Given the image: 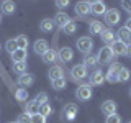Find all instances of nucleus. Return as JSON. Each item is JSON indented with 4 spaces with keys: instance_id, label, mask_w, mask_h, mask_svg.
Wrapping results in <instances>:
<instances>
[{
    "instance_id": "1",
    "label": "nucleus",
    "mask_w": 131,
    "mask_h": 123,
    "mask_svg": "<svg viewBox=\"0 0 131 123\" xmlns=\"http://www.w3.org/2000/svg\"><path fill=\"white\" fill-rule=\"evenodd\" d=\"M87 76H89V69L85 67L84 64H75V66L71 69V79H72L74 82L84 80Z\"/></svg>"
},
{
    "instance_id": "2",
    "label": "nucleus",
    "mask_w": 131,
    "mask_h": 123,
    "mask_svg": "<svg viewBox=\"0 0 131 123\" xmlns=\"http://www.w3.org/2000/svg\"><path fill=\"white\" fill-rule=\"evenodd\" d=\"M93 95V90H92V85L89 84H80L75 90V97L79 98L80 102H89Z\"/></svg>"
},
{
    "instance_id": "3",
    "label": "nucleus",
    "mask_w": 131,
    "mask_h": 123,
    "mask_svg": "<svg viewBox=\"0 0 131 123\" xmlns=\"http://www.w3.org/2000/svg\"><path fill=\"white\" fill-rule=\"evenodd\" d=\"M75 44H77V49H79L82 54H90V51L93 48V39L90 36H82V38L77 39Z\"/></svg>"
},
{
    "instance_id": "4",
    "label": "nucleus",
    "mask_w": 131,
    "mask_h": 123,
    "mask_svg": "<svg viewBox=\"0 0 131 123\" xmlns=\"http://www.w3.org/2000/svg\"><path fill=\"white\" fill-rule=\"evenodd\" d=\"M113 53L110 46H103L102 49H98V54H97V61L98 64H112V59H113Z\"/></svg>"
},
{
    "instance_id": "5",
    "label": "nucleus",
    "mask_w": 131,
    "mask_h": 123,
    "mask_svg": "<svg viewBox=\"0 0 131 123\" xmlns=\"http://www.w3.org/2000/svg\"><path fill=\"white\" fill-rule=\"evenodd\" d=\"M120 69H121V64L120 63H112V64H110L108 72L105 74V80L112 82V84L118 82V72H120Z\"/></svg>"
},
{
    "instance_id": "6",
    "label": "nucleus",
    "mask_w": 131,
    "mask_h": 123,
    "mask_svg": "<svg viewBox=\"0 0 131 123\" xmlns=\"http://www.w3.org/2000/svg\"><path fill=\"white\" fill-rule=\"evenodd\" d=\"M121 20V15L120 12L116 10V8H110V10H106L105 13V23L110 25V26H115V25H118Z\"/></svg>"
},
{
    "instance_id": "7",
    "label": "nucleus",
    "mask_w": 131,
    "mask_h": 123,
    "mask_svg": "<svg viewBox=\"0 0 131 123\" xmlns=\"http://www.w3.org/2000/svg\"><path fill=\"white\" fill-rule=\"evenodd\" d=\"M105 82V74L100 69H93L89 76V85H102Z\"/></svg>"
},
{
    "instance_id": "8",
    "label": "nucleus",
    "mask_w": 131,
    "mask_h": 123,
    "mask_svg": "<svg viewBox=\"0 0 131 123\" xmlns=\"http://www.w3.org/2000/svg\"><path fill=\"white\" fill-rule=\"evenodd\" d=\"M77 113H79V107H77L75 104H67V105L62 108V117H64L67 121H72L74 118L77 117Z\"/></svg>"
},
{
    "instance_id": "9",
    "label": "nucleus",
    "mask_w": 131,
    "mask_h": 123,
    "mask_svg": "<svg viewBox=\"0 0 131 123\" xmlns=\"http://www.w3.org/2000/svg\"><path fill=\"white\" fill-rule=\"evenodd\" d=\"M110 49H112L113 56H116V57L126 56V43H123V41H120V39H116L115 43L110 44Z\"/></svg>"
},
{
    "instance_id": "10",
    "label": "nucleus",
    "mask_w": 131,
    "mask_h": 123,
    "mask_svg": "<svg viewBox=\"0 0 131 123\" xmlns=\"http://www.w3.org/2000/svg\"><path fill=\"white\" fill-rule=\"evenodd\" d=\"M57 59L61 61V63H71L74 59V49L69 48V46H64L59 49V53H57Z\"/></svg>"
},
{
    "instance_id": "11",
    "label": "nucleus",
    "mask_w": 131,
    "mask_h": 123,
    "mask_svg": "<svg viewBox=\"0 0 131 123\" xmlns=\"http://www.w3.org/2000/svg\"><path fill=\"white\" fill-rule=\"evenodd\" d=\"M90 13H93L95 16L105 15V13H106V5H105V2H102V0L90 2Z\"/></svg>"
},
{
    "instance_id": "12",
    "label": "nucleus",
    "mask_w": 131,
    "mask_h": 123,
    "mask_svg": "<svg viewBox=\"0 0 131 123\" xmlns=\"http://www.w3.org/2000/svg\"><path fill=\"white\" fill-rule=\"evenodd\" d=\"M33 82H35V77H33V74L25 72V74H20V77H18V80H16V84H18L20 87L26 89V87H30V85H33Z\"/></svg>"
},
{
    "instance_id": "13",
    "label": "nucleus",
    "mask_w": 131,
    "mask_h": 123,
    "mask_svg": "<svg viewBox=\"0 0 131 123\" xmlns=\"http://www.w3.org/2000/svg\"><path fill=\"white\" fill-rule=\"evenodd\" d=\"M75 13L80 18H85L90 13V2H77L75 3Z\"/></svg>"
},
{
    "instance_id": "14",
    "label": "nucleus",
    "mask_w": 131,
    "mask_h": 123,
    "mask_svg": "<svg viewBox=\"0 0 131 123\" xmlns=\"http://www.w3.org/2000/svg\"><path fill=\"white\" fill-rule=\"evenodd\" d=\"M33 49H35L36 54L43 56L44 53H46L48 49H51V48H49V43H48L46 39H36V41H35V44H33Z\"/></svg>"
},
{
    "instance_id": "15",
    "label": "nucleus",
    "mask_w": 131,
    "mask_h": 123,
    "mask_svg": "<svg viewBox=\"0 0 131 123\" xmlns=\"http://www.w3.org/2000/svg\"><path fill=\"white\" fill-rule=\"evenodd\" d=\"M100 38H102V41H103L105 44H112V43H115V41L118 39L116 38V33H115L113 30H110V28H105V30L102 31Z\"/></svg>"
},
{
    "instance_id": "16",
    "label": "nucleus",
    "mask_w": 131,
    "mask_h": 123,
    "mask_svg": "<svg viewBox=\"0 0 131 123\" xmlns=\"http://www.w3.org/2000/svg\"><path fill=\"white\" fill-rule=\"evenodd\" d=\"M100 108H102V112L108 117V115L116 113V108H118V107H116V102H115V100H105L103 104H102Z\"/></svg>"
},
{
    "instance_id": "17",
    "label": "nucleus",
    "mask_w": 131,
    "mask_h": 123,
    "mask_svg": "<svg viewBox=\"0 0 131 123\" xmlns=\"http://www.w3.org/2000/svg\"><path fill=\"white\" fill-rule=\"evenodd\" d=\"M69 22H71V16H69L66 12H57L56 16H54V25L59 28H62L64 25H67Z\"/></svg>"
},
{
    "instance_id": "18",
    "label": "nucleus",
    "mask_w": 131,
    "mask_h": 123,
    "mask_svg": "<svg viewBox=\"0 0 131 123\" xmlns=\"http://www.w3.org/2000/svg\"><path fill=\"white\" fill-rule=\"evenodd\" d=\"M89 30L92 35H102V31L105 30L103 23L100 22V20H90L89 22Z\"/></svg>"
},
{
    "instance_id": "19",
    "label": "nucleus",
    "mask_w": 131,
    "mask_h": 123,
    "mask_svg": "<svg viewBox=\"0 0 131 123\" xmlns=\"http://www.w3.org/2000/svg\"><path fill=\"white\" fill-rule=\"evenodd\" d=\"M48 76L51 79V82L56 79H61V77H64V69L61 66H51V69L48 71Z\"/></svg>"
},
{
    "instance_id": "20",
    "label": "nucleus",
    "mask_w": 131,
    "mask_h": 123,
    "mask_svg": "<svg viewBox=\"0 0 131 123\" xmlns=\"http://www.w3.org/2000/svg\"><path fill=\"white\" fill-rule=\"evenodd\" d=\"M54 20L52 18H43L39 22V30L43 31V33H51L52 30H54Z\"/></svg>"
},
{
    "instance_id": "21",
    "label": "nucleus",
    "mask_w": 131,
    "mask_h": 123,
    "mask_svg": "<svg viewBox=\"0 0 131 123\" xmlns=\"http://www.w3.org/2000/svg\"><path fill=\"white\" fill-rule=\"evenodd\" d=\"M26 59H28L26 49H16L15 53H12V61L13 63H26Z\"/></svg>"
},
{
    "instance_id": "22",
    "label": "nucleus",
    "mask_w": 131,
    "mask_h": 123,
    "mask_svg": "<svg viewBox=\"0 0 131 123\" xmlns=\"http://www.w3.org/2000/svg\"><path fill=\"white\" fill-rule=\"evenodd\" d=\"M116 38L128 44V43H131V31L126 26H121L120 30H118V33H116Z\"/></svg>"
},
{
    "instance_id": "23",
    "label": "nucleus",
    "mask_w": 131,
    "mask_h": 123,
    "mask_svg": "<svg viewBox=\"0 0 131 123\" xmlns=\"http://www.w3.org/2000/svg\"><path fill=\"white\" fill-rule=\"evenodd\" d=\"M82 64L85 66L87 69H95L98 66V61H97V56L95 54H85L84 61H82Z\"/></svg>"
},
{
    "instance_id": "24",
    "label": "nucleus",
    "mask_w": 131,
    "mask_h": 123,
    "mask_svg": "<svg viewBox=\"0 0 131 123\" xmlns=\"http://www.w3.org/2000/svg\"><path fill=\"white\" fill-rule=\"evenodd\" d=\"M41 57H43V61L46 64H52V63H56V61H57V51H56V49H48V51L44 53Z\"/></svg>"
},
{
    "instance_id": "25",
    "label": "nucleus",
    "mask_w": 131,
    "mask_h": 123,
    "mask_svg": "<svg viewBox=\"0 0 131 123\" xmlns=\"http://www.w3.org/2000/svg\"><path fill=\"white\" fill-rule=\"evenodd\" d=\"M0 8H2V13H5V15H12V13H15L16 5H15L13 2H10V0H3L2 5H0Z\"/></svg>"
},
{
    "instance_id": "26",
    "label": "nucleus",
    "mask_w": 131,
    "mask_h": 123,
    "mask_svg": "<svg viewBox=\"0 0 131 123\" xmlns=\"http://www.w3.org/2000/svg\"><path fill=\"white\" fill-rule=\"evenodd\" d=\"M15 41H16V46H18V49H26L28 44H30L28 36H25V35H18V36L15 38Z\"/></svg>"
},
{
    "instance_id": "27",
    "label": "nucleus",
    "mask_w": 131,
    "mask_h": 123,
    "mask_svg": "<svg viewBox=\"0 0 131 123\" xmlns=\"http://www.w3.org/2000/svg\"><path fill=\"white\" fill-rule=\"evenodd\" d=\"M129 77H131L129 69H128V67H123V66H121L120 72H118V82H128Z\"/></svg>"
},
{
    "instance_id": "28",
    "label": "nucleus",
    "mask_w": 131,
    "mask_h": 123,
    "mask_svg": "<svg viewBox=\"0 0 131 123\" xmlns=\"http://www.w3.org/2000/svg\"><path fill=\"white\" fill-rule=\"evenodd\" d=\"M61 30H62L66 35H74V33L77 31V23L74 22V20H71V22H69L67 25H64V26L61 28Z\"/></svg>"
},
{
    "instance_id": "29",
    "label": "nucleus",
    "mask_w": 131,
    "mask_h": 123,
    "mask_svg": "<svg viewBox=\"0 0 131 123\" xmlns=\"http://www.w3.org/2000/svg\"><path fill=\"white\" fill-rule=\"evenodd\" d=\"M26 113L28 115H38L39 113V105L36 104L35 100L28 102V104H26Z\"/></svg>"
},
{
    "instance_id": "30",
    "label": "nucleus",
    "mask_w": 131,
    "mask_h": 123,
    "mask_svg": "<svg viewBox=\"0 0 131 123\" xmlns=\"http://www.w3.org/2000/svg\"><path fill=\"white\" fill-rule=\"evenodd\" d=\"M66 85H67L66 77H61V79L52 80V89H56V90H62V89H66Z\"/></svg>"
},
{
    "instance_id": "31",
    "label": "nucleus",
    "mask_w": 131,
    "mask_h": 123,
    "mask_svg": "<svg viewBox=\"0 0 131 123\" xmlns=\"http://www.w3.org/2000/svg\"><path fill=\"white\" fill-rule=\"evenodd\" d=\"M15 97H16V100L18 102H26L28 100V92H26V89H18L15 92Z\"/></svg>"
},
{
    "instance_id": "32",
    "label": "nucleus",
    "mask_w": 131,
    "mask_h": 123,
    "mask_svg": "<svg viewBox=\"0 0 131 123\" xmlns=\"http://www.w3.org/2000/svg\"><path fill=\"white\" fill-rule=\"evenodd\" d=\"M33 100H35V102H36V104H38V105L41 107V105H44V104H48V94H46V92H39V94H38V95H36L35 98H33Z\"/></svg>"
},
{
    "instance_id": "33",
    "label": "nucleus",
    "mask_w": 131,
    "mask_h": 123,
    "mask_svg": "<svg viewBox=\"0 0 131 123\" xmlns=\"http://www.w3.org/2000/svg\"><path fill=\"white\" fill-rule=\"evenodd\" d=\"M51 113H52V107L49 105V104H44V105L39 107V115H43L44 118H48Z\"/></svg>"
},
{
    "instance_id": "34",
    "label": "nucleus",
    "mask_w": 131,
    "mask_h": 123,
    "mask_svg": "<svg viewBox=\"0 0 131 123\" xmlns=\"http://www.w3.org/2000/svg\"><path fill=\"white\" fill-rule=\"evenodd\" d=\"M13 71L16 74H25L26 72V63H13Z\"/></svg>"
},
{
    "instance_id": "35",
    "label": "nucleus",
    "mask_w": 131,
    "mask_h": 123,
    "mask_svg": "<svg viewBox=\"0 0 131 123\" xmlns=\"http://www.w3.org/2000/svg\"><path fill=\"white\" fill-rule=\"evenodd\" d=\"M5 49L10 53V54H12V53H15L16 49H18V46H16V41L15 39H8L7 43H5Z\"/></svg>"
},
{
    "instance_id": "36",
    "label": "nucleus",
    "mask_w": 131,
    "mask_h": 123,
    "mask_svg": "<svg viewBox=\"0 0 131 123\" xmlns=\"http://www.w3.org/2000/svg\"><path fill=\"white\" fill-rule=\"evenodd\" d=\"M105 123H121V117H120V115H116V113L108 115V117L105 118Z\"/></svg>"
},
{
    "instance_id": "37",
    "label": "nucleus",
    "mask_w": 131,
    "mask_h": 123,
    "mask_svg": "<svg viewBox=\"0 0 131 123\" xmlns=\"http://www.w3.org/2000/svg\"><path fill=\"white\" fill-rule=\"evenodd\" d=\"M16 123H31V115H28V113L20 115L18 120H16Z\"/></svg>"
},
{
    "instance_id": "38",
    "label": "nucleus",
    "mask_w": 131,
    "mask_h": 123,
    "mask_svg": "<svg viewBox=\"0 0 131 123\" xmlns=\"http://www.w3.org/2000/svg\"><path fill=\"white\" fill-rule=\"evenodd\" d=\"M31 123H46V118L43 115H31Z\"/></svg>"
},
{
    "instance_id": "39",
    "label": "nucleus",
    "mask_w": 131,
    "mask_h": 123,
    "mask_svg": "<svg viewBox=\"0 0 131 123\" xmlns=\"http://www.w3.org/2000/svg\"><path fill=\"white\" fill-rule=\"evenodd\" d=\"M56 7L57 8H67L69 7V2H67V0H57V2H56Z\"/></svg>"
},
{
    "instance_id": "40",
    "label": "nucleus",
    "mask_w": 131,
    "mask_h": 123,
    "mask_svg": "<svg viewBox=\"0 0 131 123\" xmlns=\"http://www.w3.org/2000/svg\"><path fill=\"white\" fill-rule=\"evenodd\" d=\"M121 7L125 8L128 13H131V3H129V2H121Z\"/></svg>"
},
{
    "instance_id": "41",
    "label": "nucleus",
    "mask_w": 131,
    "mask_h": 123,
    "mask_svg": "<svg viewBox=\"0 0 131 123\" xmlns=\"http://www.w3.org/2000/svg\"><path fill=\"white\" fill-rule=\"evenodd\" d=\"M126 56H128V57H131V43H128V44H126Z\"/></svg>"
},
{
    "instance_id": "42",
    "label": "nucleus",
    "mask_w": 131,
    "mask_h": 123,
    "mask_svg": "<svg viewBox=\"0 0 131 123\" xmlns=\"http://www.w3.org/2000/svg\"><path fill=\"white\" fill-rule=\"evenodd\" d=\"M125 26H126V28H128V30L131 31V16H129L128 20H126V25H125Z\"/></svg>"
},
{
    "instance_id": "43",
    "label": "nucleus",
    "mask_w": 131,
    "mask_h": 123,
    "mask_svg": "<svg viewBox=\"0 0 131 123\" xmlns=\"http://www.w3.org/2000/svg\"><path fill=\"white\" fill-rule=\"evenodd\" d=\"M0 23H2V13H0Z\"/></svg>"
},
{
    "instance_id": "44",
    "label": "nucleus",
    "mask_w": 131,
    "mask_h": 123,
    "mask_svg": "<svg viewBox=\"0 0 131 123\" xmlns=\"http://www.w3.org/2000/svg\"><path fill=\"white\" fill-rule=\"evenodd\" d=\"M129 97H131V90H129Z\"/></svg>"
},
{
    "instance_id": "45",
    "label": "nucleus",
    "mask_w": 131,
    "mask_h": 123,
    "mask_svg": "<svg viewBox=\"0 0 131 123\" xmlns=\"http://www.w3.org/2000/svg\"><path fill=\"white\" fill-rule=\"evenodd\" d=\"M10 123H16V121H10Z\"/></svg>"
},
{
    "instance_id": "46",
    "label": "nucleus",
    "mask_w": 131,
    "mask_h": 123,
    "mask_svg": "<svg viewBox=\"0 0 131 123\" xmlns=\"http://www.w3.org/2000/svg\"><path fill=\"white\" fill-rule=\"evenodd\" d=\"M128 123H131V121H128Z\"/></svg>"
}]
</instances>
